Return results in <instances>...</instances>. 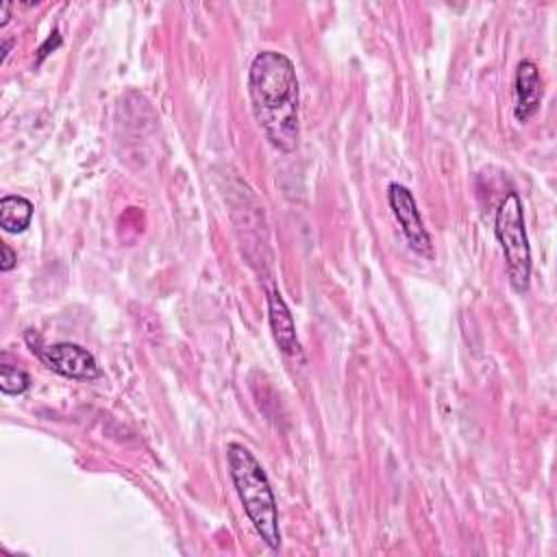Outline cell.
Listing matches in <instances>:
<instances>
[{
    "label": "cell",
    "instance_id": "obj_5",
    "mask_svg": "<svg viewBox=\"0 0 557 557\" xmlns=\"http://www.w3.org/2000/svg\"><path fill=\"white\" fill-rule=\"evenodd\" d=\"M39 359L57 374L74 381H91L100 374L96 357L72 342H57L50 346H39L37 348Z\"/></svg>",
    "mask_w": 557,
    "mask_h": 557
},
{
    "label": "cell",
    "instance_id": "obj_3",
    "mask_svg": "<svg viewBox=\"0 0 557 557\" xmlns=\"http://www.w3.org/2000/svg\"><path fill=\"white\" fill-rule=\"evenodd\" d=\"M494 233L500 244L505 268L513 292L524 294L531 283V248L524 228L522 200L516 191H507L498 202L494 218Z\"/></svg>",
    "mask_w": 557,
    "mask_h": 557
},
{
    "label": "cell",
    "instance_id": "obj_9",
    "mask_svg": "<svg viewBox=\"0 0 557 557\" xmlns=\"http://www.w3.org/2000/svg\"><path fill=\"white\" fill-rule=\"evenodd\" d=\"M28 385H30V379L22 368L9 366V363L0 366V389H2V394L20 396L28 389Z\"/></svg>",
    "mask_w": 557,
    "mask_h": 557
},
{
    "label": "cell",
    "instance_id": "obj_8",
    "mask_svg": "<svg viewBox=\"0 0 557 557\" xmlns=\"http://www.w3.org/2000/svg\"><path fill=\"white\" fill-rule=\"evenodd\" d=\"M33 220V202L24 196L9 194L0 200V226L7 233H22Z\"/></svg>",
    "mask_w": 557,
    "mask_h": 557
},
{
    "label": "cell",
    "instance_id": "obj_6",
    "mask_svg": "<svg viewBox=\"0 0 557 557\" xmlns=\"http://www.w3.org/2000/svg\"><path fill=\"white\" fill-rule=\"evenodd\" d=\"M542 76L540 67L531 61L524 59L516 67L513 76V115L518 122H529L542 107Z\"/></svg>",
    "mask_w": 557,
    "mask_h": 557
},
{
    "label": "cell",
    "instance_id": "obj_1",
    "mask_svg": "<svg viewBox=\"0 0 557 557\" xmlns=\"http://www.w3.org/2000/svg\"><path fill=\"white\" fill-rule=\"evenodd\" d=\"M248 96L255 120L281 152H294L300 139V87L292 59L261 50L250 61Z\"/></svg>",
    "mask_w": 557,
    "mask_h": 557
},
{
    "label": "cell",
    "instance_id": "obj_4",
    "mask_svg": "<svg viewBox=\"0 0 557 557\" xmlns=\"http://www.w3.org/2000/svg\"><path fill=\"white\" fill-rule=\"evenodd\" d=\"M387 202H389L392 213L398 220L409 246L418 255L433 257V242H431V235H429V231L422 222V215L418 211V202H416L413 194L400 183H389Z\"/></svg>",
    "mask_w": 557,
    "mask_h": 557
},
{
    "label": "cell",
    "instance_id": "obj_7",
    "mask_svg": "<svg viewBox=\"0 0 557 557\" xmlns=\"http://www.w3.org/2000/svg\"><path fill=\"white\" fill-rule=\"evenodd\" d=\"M268 322H270V331H272L276 346L289 357L300 355V342L296 335L294 315H292L285 298L281 296L278 287H274V285L268 287Z\"/></svg>",
    "mask_w": 557,
    "mask_h": 557
},
{
    "label": "cell",
    "instance_id": "obj_10",
    "mask_svg": "<svg viewBox=\"0 0 557 557\" xmlns=\"http://www.w3.org/2000/svg\"><path fill=\"white\" fill-rule=\"evenodd\" d=\"M0 248H2V263H0V270H2V272H9V270L15 268L17 255H15V250H13L7 242H0Z\"/></svg>",
    "mask_w": 557,
    "mask_h": 557
},
{
    "label": "cell",
    "instance_id": "obj_2",
    "mask_svg": "<svg viewBox=\"0 0 557 557\" xmlns=\"http://www.w3.org/2000/svg\"><path fill=\"white\" fill-rule=\"evenodd\" d=\"M228 474L235 485V492L244 505L248 520L255 531L263 540V544L272 550L281 546V529H278V509L276 498L270 487L268 474L259 459L239 442H231L226 446Z\"/></svg>",
    "mask_w": 557,
    "mask_h": 557
},
{
    "label": "cell",
    "instance_id": "obj_11",
    "mask_svg": "<svg viewBox=\"0 0 557 557\" xmlns=\"http://www.w3.org/2000/svg\"><path fill=\"white\" fill-rule=\"evenodd\" d=\"M9 11H11V4L9 2H0V26H4L9 22Z\"/></svg>",
    "mask_w": 557,
    "mask_h": 557
}]
</instances>
